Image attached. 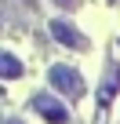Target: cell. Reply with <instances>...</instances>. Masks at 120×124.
Returning a JSON list of instances; mask_svg holds the SVG:
<instances>
[{"instance_id":"cell-2","label":"cell","mask_w":120,"mask_h":124,"mask_svg":"<svg viewBox=\"0 0 120 124\" xmlns=\"http://www.w3.org/2000/svg\"><path fill=\"white\" fill-rule=\"evenodd\" d=\"M33 109H36L44 120H51V124H66V120H69L66 106L58 102V99H51V95H36V99H33Z\"/></svg>"},{"instance_id":"cell-6","label":"cell","mask_w":120,"mask_h":124,"mask_svg":"<svg viewBox=\"0 0 120 124\" xmlns=\"http://www.w3.org/2000/svg\"><path fill=\"white\" fill-rule=\"evenodd\" d=\"M55 4H62V8H69V4H73V0H55Z\"/></svg>"},{"instance_id":"cell-5","label":"cell","mask_w":120,"mask_h":124,"mask_svg":"<svg viewBox=\"0 0 120 124\" xmlns=\"http://www.w3.org/2000/svg\"><path fill=\"white\" fill-rule=\"evenodd\" d=\"M0 124H22L18 117H4V120H0Z\"/></svg>"},{"instance_id":"cell-1","label":"cell","mask_w":120,"mask_h":124,"mask_svg":"<svg viewBox=\"0 0 120 124\" xmlns=\"http://www.w3.org/2000/svg\"><path fill=\"white\" fill-rule=\"evenodd\" d=\"M47 84H51L55 91H62L66 99H73V102L84 95V80H80V73H77V70H69V66H51Z\"/></svg>"},{"instance_id":"cell-4","label":"cell","mask_w":120,"mask_h":124,"mask_svg":"<svg viewBox=\"0 0 120 124\" xmlns=\"http://www.w3.org/2000/svg\"><path fill=\"white\" fill-rule=\"evenodd\" d=\"M0 77H7V80L22 77V62L15 55H7V51H0Z\"/></svg>"},{"instance_id":"cell-3","label":"cell","mask_w":120,"mask_h":124,"mask_svg":"<svg viewBox=\"0 0 120 124\" xmlns=\"http://www.w3.org/2000/svg\"><path fill=\"white\" fill-rule=\"evenodd\" d=\"M51 37L58 40V44H66V47H87V40L73 29V22H66V18H55L51 22Z\"/></svg>"}]
</instances>
